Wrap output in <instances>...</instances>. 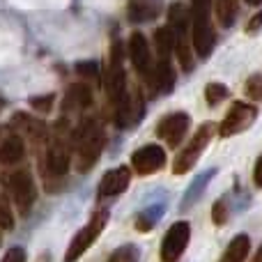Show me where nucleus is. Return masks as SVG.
Wrapping results in <instances>:
<instances>
[{
  "instance_id": "obj_1",
  "label": "nucleus",
  "mask_w": 262,
  "mask_h": 262,
  "mask_svg": "<svg viewBox=\"0 0 262 262\" xmlns=\"http://www.w3.org/2000/svg\"><path fill=\"white\" fill-rule=\"evenodd\" d=\"M74 152H76V170L88 172L99 161L101 152L106 147V131L97 118H88L72 136Z\"/></svg>"
},
{
  "instance_id": "obj_2",
  "label": "nucleus",
  "mask_w": 262,
  "mask_h": 262,
  "mask_svg": "<svg viewBox=\"0 0 262 262\" xmlns=\"http://www.w3.org/2000/svg\"><path fill=\"white\" fill-rule=\"evenodd\" d=\"M122 44L113 41L111 46V55H108V64H106V74H104V85H106V95L108 101L113 106L115 120L120 124L124 122L129 113V95H127V74L122 67Z\"/></svg>"
},
{
  "instance_id": "obj_3",
  "label": "nucleus",
  "mask_w": 262,
  "mask_h": 262,
  "mask_svg": "<svg viewBox=\"0 0 262 262\" xmlns=\"http://www.w3.org/2000/svg\"><path fill=\"white\" fill-rule=\"evenodd\" d=\"M214 0H191V39H193L195 55L207 60L214 51V26H212Z\"/></svg>"
},
{
  "instance_id": "obj_4",
  "label": "nucleus",
  "mask_w": 262,
  "mask_h": 262,
  "mask_svg": "<svg viewBox=\"0 0 262 262\" xmlns=\"http://www.w3.org/2000/svg\"><path fill=\"white\" fill-rule=\"evenodd\" d=\"M214 134H216V124L214 122H203L200 124L198 131L191 136V140L180 149V154L175 157L172 172H175V175H184V172H189L191 168L195 166V161L200 159V154L205 152V147L209 145V140H212Z\"/></svg>"
},
{
  "instance_id": "obj_5",
  "label": "nucleus",
  "mask_w": 262,
  "mask_h": 262,
  "mask_svg": "<svg viewBox=\"0 0 262 262\" xmlns=\"http://www.w3.org/2000/svg\"><path fill=\"white\" fill-rule=\"evenodd\" d=\"M106 223H108V212H106V209H97V212L90 216V221L74 235L72 244L67 246V253H64V262H78L81 260V255L88 253V249L99 239V235L106 228Z\"/></svg>"
},
{
  "instance_id": "obj_6",
  "label": "nucleus",
  "mask_w": 262,
  "mask_h": 262,
  "mask_svg": "<svg viewBox=\"0 0 262 262\" xmlns=\"http://www.w3.org/2000/svg\"><path fill=\"white\" fill-rule=\"evenodd\" d=\"M5 186L9 191V198L14 200L18 214L26 216L35 205V182L28 170H16L12 175H5Z\"/></svg>"
},
{
  "instance_id": "obj_7",
  "label": "nucleus",
  "mask_w": 262,
  "mask_h": 262,
  "mask_svg": "<svg viewBox=\"0 0 262 262\" xmlns=\"http://www.w3.org/2000/svg\"><path fill=\"white\" fill-rule=\"evenodd\" d=\"M44 161L53 177H62L69 170V136L64 134L62 120L55 127V136L49 140V149H46Z\"/></svg>"
},
{
  "instance_id": "obj_8",
  "label": "nucleus",
  "mask_w": 262,
  "mask_h": 262,
  "mask_svg": "<svg viewBox=\"0 0 262 262\" xmlns=\"http://www.w3.org/2000/svg\"><path fill=\"white\" fill-rule=\"evenodd\" d=\"M258 118V106H251V104H244V101H235L230 106V111L226 113V118L221 120L219 124V136L228 138V136H237L242 131H246L251 124L255 122Z\"/></svg>"
},
{
  "instance_id": "obj_9",
  "label": "nucleus",
  "mask_w": 262,
  "mask_h": 262,
  "mask_svg": "<svg viewBox=\"0 0 262 262\" xmlns=\"http://www.w3.org/2000/svg\"><path fill=\"white\" fill-rule=\"evenodd\" d=\"M189 239H191V226L186 221H177L168 228V232L163 235V242H161V253L159 258L161 262H177L182 258V253L186 251L189 246Z\"/></svg>"
},
{
  "instance_id": "obj_10",
  "label": "nucleus",
  "mask_w": 262,
  "mask_h": 262,
  "mask_svg": "<svg viewBox=\"0 0 262 262\" xmlns=\"http://www.w3.org/2000/svg\"><path fill=\"white\" fill-rule=\"evenodd\" d=\"M189 127H191V118L180 111V113H170V115L159 120L157 136L168 145V147H180V143L184 140Z\"/></svg>"
},
{
  "instance_id": "obj_11",
  "label": "nucleus",
  "mask_w": 262,
  "mask_h": 262,
  "mask_svg": "<svg viewBox=\"0 0 262 262\" xmlns=\"http://www.w3.org/2000/svg\"><path fill=\"white\" fill-rule=\"evenodd\" d=\"M166 163V152L161 145H143L131 154V166L138 175H152V172L161 170Z\"/></svg>"
},
{
  "instance_id": "obj_12",
  "label": "nucleus",
  "mask_w": 262,
  "mask_h": 262,
  "mask_svg": "<svg viewBox=\"0 0 262 262\" xmlns=\"http://www.w3.org/2000/svg\"><path fill=\"white\" fill-rule=\"evenodd\" d=\"M129 58L134 62V67L143 74L147 81H152V53H149V44L143 37V32H134L129 39Z\"/></svg>"
},
{
  "instance_id": "obj_13",
  "label": "nucleus",
  "mask_w": 262,
  "mask_h": 262,
  "mask_svg": "<svg viewBox=\"0 0 262 262\" xmlns=\"http://www.w3.org/2000/svg\"><path fill=\"white\" fill-rule=\"evenodd\" d=\"M131 182V170L127 166H118L113 170H108L99 182V195L101 198H111V195H120L129 189Z\"/></svg>"
},
{
  "instance_id": "obj_14",
  "label": "nucleus",
  "mask_w": 262,
  "mask_h": 262,
  "mask_svg": "<svg viewBox=\"0 0 262 262\" xmlns=\"http://www.w3.org/2000/svg\"><path fill=\"white\" fill-rule=\"evenodd\" d=\"M90 104H92V90L88 83H76V85H72L62 101L64 113H76V111L88 108Z\"/></svg>"
},
{
  "instance_id": "obj_15",
  "label": "nucleus",
  "mask_w": 262,
  "mask_h": 262,
  "mask_svg": "<svg viewBox=\"0 0 262 262\" xmlns=\"http://www.w3.org/2000/svg\"><path fill=\"white\" fill-rule=\"evenodd\" d=\"M23 157H26V143L18 134H9L0 140V163L3 166L18 163Z\"/></svg>"
},
{
  "instance_id": "obj_16",
  "label": "nucleus",
  "mask_w": 262,
  "mask_h": 262,
  "mask_svg": "<svg viewBox=\"0 0 262 262\" xmlns=\"http://www.w3.org/2000/svg\"><path fill=\"white\" fill-rule=\"evenodd\" d=\"M127 14L134 23L152 21L161 14V0H129Z\"/></svg>"
},
{
  "instance_id": "obj_17",
  "label": "nucleus",
  "mask_w": 262,
  "mask_h": 262,
  "mask_svg": "<svg viewBox=\"0 0 262 262\" xmlns=\"http://www.w3.org/2000/svg\"><path fill=\"white\" fill-rule=\"evenodd\" d=\"M152 83L161 95H170L172 88H175V69H172L170 60L157 58V67H154V74H152Z\"/></svg>"
},
{
  "instance_id": "obj_18",
  "label": "nucleus",
  "mask_w": 262,
  "mask_h": 262,
  "mask_svg": "<svg viewBox=\"0 0 262 262\" xmlns=\"http://www.w3.org/2000/svg\"><path fill=\"white\" fill-rule=\"evenodd\" d=\"M154 49H157V58L170 60L172 51H175V32L170 30V26L154 30Z\"/></svg>"
},
{
  "instance_id": "obj_19",
  "label": "nucleus",
  "mask_w": 262,
  "mask_h": 262,
  "mask_svg": "<svg viewBox=\"0 0 262 262\" xmlns=\"http://www.w3.org/2000/svg\"><path fill=\"white\" fill-rule=\"evenodd\" d=\"M249 251H251V239L246 235H237L235 239L228 244L221 262H244L249 258Z\"/></svg>"
},
{
  "instance_id": "obj_20",
  "label": "nucleus",
  "mask_w": 262,
  "mask_h": 262,
  "mask_svg": "<svg viewBox=\"0 0 262 262\" xmlns=\"http://www.w3.org/2000/svg\"><path fill=\"white\" fill-rule=\"evenodd\" d=\"M214 12H216V18L223 28H230L237 16V0H216Z\"/></svg>"
},
{
  "instance_id": "obj_21",
  "label": "nucleus",
  "mask_w": 262,
  "mask_h": 262,
  "mask_svg": "<svg viewBox=\"0 0 262 262\" xmlns=\"http://www.w3.org/2000/svg\"><path fill=\"white\" fill-rule=\"evenodd\" d=\"M226 97H228V88L223 85V83H209V85L205 88V99H207L209 106L221 104Z\"/></svg>"
},
{
  "instance_id": "obj_22",
  "label": "nucleus",
  "mask_w": 262,
  "mask_h": 262,
  "mask_svg": "<svg viewBox=\"0 0 262 262\" xmlns=\"http://www.w3.org/2000/svg\"><path fill=\"white\" fill-rule=\"evenodd\" d=\"M244 92L251 101H262V74L249 76V81H246V85H244Z\"/></svg>"
},
{
  "instance_id": "obj_23",
  "label": "nucleus",
  "mask_w": 262,
  "mask_h": 262,
  "mask_svg": "<svg viewBox=\"0 0 262 262\" xmlns=\"http://www.w3.org/2000/svg\"><path fill=\"white\" fill-rule=\"evenodd\" d=\"M108 262H138V249H136L134 244L120 246V249L111 255Z\"/></svg>"
},
{
  "instance_id": "obj_24",
  "label": "nucleus",
  "mask_w": 262,
  "mask_h": 262,
  "mask_svg": "<svg viewBox=\"0 0 262 262\" xmlns=\"http://www.w3.org/2000/svg\"><path fill=\"white\" fill-rule=\"evenodd\" d=\"M76 72L81 74L83 78H88V85H95V83H99L101 74H99V67H97V62H81L76 64Z\"/></svg>"
},
{
  "instance_id": "obj_25",
  "label": "nucleus",
  "mask_w": 262,
  "mask_h": 262,
  "mask_svg": "<svg viewBox=\"0 0 262 262\" xmlns=\"http://www.w3.org/2000/svg\"><path fill=\"white\" fill-rule=\"evenodd\" d=\"M14 228V214L9 207V200L0 195V230H12Z\"/></svg>"
},
{
  "instance_id": "obj_26",
  "label": "nucleus",
  "mask_w": 262,
  "mask_h": 262,
  "mask_svg": "<svg viewBox=\"0 0 262 262\" xmlns=\"http://www.w3.org/2000/svg\"><path fill=\"white\" fill-rule=\"evenodd\" d=\"M212 221L216 223V226H223V223L228 221V205H226V200H216V203H214Z\"/></svg>"
},
{
  "instance_id": "obj_27",
  "label": "nucleus",
  "mask_w": 262,
  "mask_h": 262,
  "mask_svg": "<svg viewBox=\"0 0 262 262\" xmlns=\"http://www.w3.org/2000/svg\"><path fill=\"white\" fill-rule=\"evenodd\" d=\"M30 106L39 113H49L53 108V95H44V97H32L30 99Z\"/></svg>"
},
{
  "instance_id": "obj_28",
  "label": "nucleus",
  "mask_w": 262,
  "mask_h": 262,
  "mask_svg": "<svg viewBox=\"0 0 262 262\" xmlns=\"http://www.w3.org/2000/svg\"><path fill=\"white\" fill-rule=\"evenodd\" d=\"M0 262H26V251H23L21 246H14V249H9L7 253L3 255Z\"/></svg>"
},
{
  "instance_id": "obj_29",
  "label": "nucleus",
  "mask_w": 262,
  "mask_h": 262,
  "mask_svg": "<svg viewBox=\"0 0 262 262\" xmlns=\"http://www.w3.org/2000/svg\"><path fill=\"white\" fill-rule=\"evenodd\" d=\"M260 28H262V12H258L255 16L249 18V23H246V32H249V35H255Z\"/></svg>"
},
{
  "instance_id": "obj_30",
  "label": "nucleus",
  "mask_w": 262,
  "mask_h": 262,
  "mask_svg": "<svg viewBox=\"0 0 262 262\" xmlns=\"http://www.w3.org/2000/svg\"><path fill=\"white\" fill-rule=\"evenodd\" d=\"M253 180H255V186L262 189V157L255 161V168H253Z\"/></svg>"
},
{
  "instance_id": "obj_31",
  "label": "nucleus",
  "mask_w": 262,
  "mask_h": 262,
  "mask_svg": "<svg viewBox=\"0 0 262 262\" xmlns=\"http://www.w3.org/2000/svg\"><path fill=\"white\" fill-rule=\"evenodd\" d=\"M253 262H262V244H260L258 253H255V255H253Z\"/></svg>"
},
{
  "instance_id": "obj_32",
  "label": "nucleus",
  "mask_w": 262,
  "mask_h": 262,
  "mask_svg": "<svg viewBox=\"0 0 262 262\" xmlns=\"http://www.w3.org/2000/svg\"><path fill=\"white\" fill-rule=\"evenodd\" d=\"M35 262H51V258H49V255H46V253H41V255H39V258H37Z\"/></svg>"
},
{
  "instance_id": "obj_33",
  "label": "nucleus",
  "mask_w": 262,
  "mask_h": 262,
  "mask_svg": "<svg viewBox=\"0 0 262 262\" xmlns=\"http://www.w3.org/2000/svg\"><path fill=\"white\" fill-rule=\"evenodd\" d=\"M249 5H262V0H246Z\"/></svg>"
}]
</instances>
